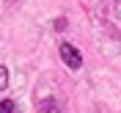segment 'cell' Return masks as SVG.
I'll return each instance as SVG.
<instances>
[{
    "instance_id": "obj_1",
    "label": "cell",
    "mask_w": 121,
    "mask_h": 113,
    "mask_svg": "<svg viewBox=\"0 0 121 113\" xmlns=\"http://www.w3.org/2000/svg\"><path fill=\"white\" fill-rule=\"evenodd\" d=\"M58 53H60V61H63L69 69H80V66H83V55H80V50H77L74 44H69V41H60Z\"/></svg>"
},
{
    "instance_id": "obj_2",
    "label": "cell",
    "mask_w": 121,
    "mask_h": 113,
    "mask_svg": "<svg viewBox=\"0 0 121 113\" xmlns=\"http://www.w3.org/2000/svg\"><path fill=\"white\" fill-rule=\"evenodd\" d=\"M39 113H60V102L52 99V97L41 99V102H39Z\"/></svg>"
},
{
    "instance_id": "obj_3",
    "label": "cell",
    "mask_w": 121,
    "mask_h": 113,
    "mask_svg": "<svg viewBox=\"0 0 121 113\" xmlns=\"http://www.w3.org/2000/svg\"><path fill=\"white\" fill-rule=\"evenodd\" d=\"M0 113H19V108H17V102H11V99H3V102H0Z\"/></svg>"
},
{
    "instance_id": "obj_4",
    "label": "cell",
    "mask_w": 121,
    "mask_h": 113,
    "mask_svg": "<svg viewBox=\"0 0 121 113\" xmlns=\"http://www.w3.org/2000/svg\"><path fill=\"white\" fill-rule=\"evenodd\" d=\"M6 86H8V69H6V66H0V91L6 88Z\"/></svg>"
},
{
    "instance_id": "obj_5",
    "label": "cell",
    "mask_w": 121,
    "mask_h": 113,
    "mask_svg": "<svg viewBox=\"0 0 121 113\" xmlns=\"http://www.w3.org/2000/svg\"><path fill=\"white\" fill-rule=\"evenodd\" d=\"M113 14H116V19L121 22V0H116V3H113Z\"/></svg>"
}]
</instances>
